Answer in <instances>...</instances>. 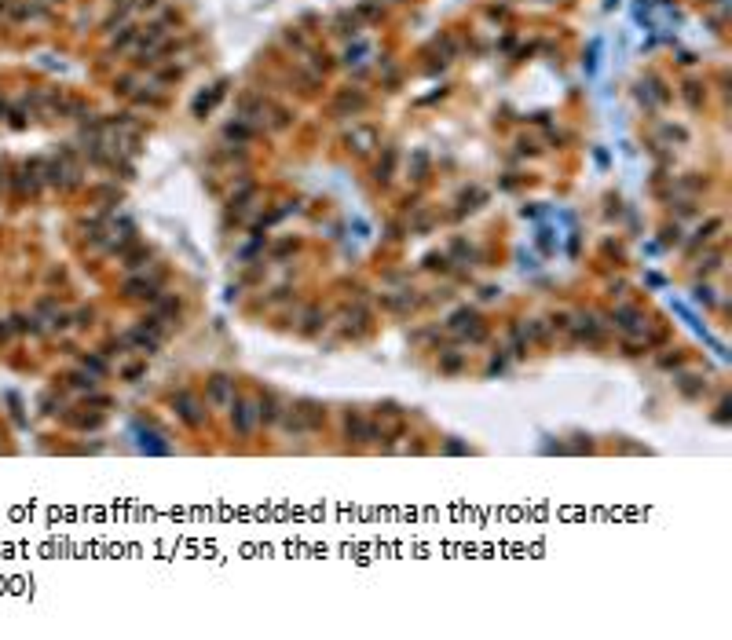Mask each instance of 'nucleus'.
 <instances>
[{
  "label": "nucleus",
  "mask_w": 732,
  "mask_h": 640,
  "mask_svg": "<svg viewBox=\"0 0 732 640\" xmlns=\"http://www.w3.org/2000/svg\"><path fill=\"white\" fill-rule=\"evenodd\" d=\"M227 406H231V425H235V432L238 436H253V428H257V399H242V395H235Z\"/></svg>",
  "instance_id": "nucleus-1"
},
{
  "label": "nucleus",
  "mask_w": 732,
  "mask_h": 640,
  "mask_svg": "<svg viewBox=\"0 0 732 640\" xmlns=\"http://www.w3.org/2000/svg\"><path fill=\"white\" fill-rule=\"evenodd\" d=\"M450 333L454 337H461V341H472V344H480L483 337H487V326H483V319L476 315V311H458L454 319H450Z\"/></svg>",
  "instance_id": "nucleus-2"
},
{
  "label": "nucleus",
  "mask_w": 732,
  "mask_h": 640,
  "mask_svg": "<svg viewBox=\"0 0 732 640\" xmlns=\"http://www.w3.org/2000/svg\"><path fill=\"white\" fill-rule=\"evenodd\" d=\"M567 330L575 333V341L578 344H600V322H597V315L594 311H578V315L567 322Z\"/></svg>",
  "instance_id": "nucleus-3"
},
{
  "label": "nucleus",
  "mask_w": 732,
  "mask_h": 640,
  "mask_svg": "<svg viewBox=\"0 0 732 640\" xmlns=\"http://www.w3.org/2000/svg\"><path fill=\"white\" fill-rule=\"evenodd\" d=\"M172 410H176L183 417V425H191V428H198L205 421L202 399H198V395H191V392H176V395H172Z\"/></svg>",
  "instance_id": "nucleus-4"
},
{
  "label": "nucleus",
  "mask_w": 732,
  "mask_h": 640,
  "mask_svg": "<svg viewBox=\"0 0 732 640\" xmlns=\"http://www.w3.org/2000/svg\"><path fill=\"white\" fill-rule=\"evenodd\" d=\"M608 319L619 326L626 337H645V330H648V322H645V315H641L637 308H615Z\"/></svg>",
  "instance_id": "nucleus-5"
},
{
  "label": "nucleus",
  "mask_w": 732,
  "mask_h": 640,
  "mask_svg": "<svg viewBox=\"0 0 732 640\" xmlns=\"http://www.w3.org/2000/svg\"><path fill=\"white\" fill-rule=\"evenodd\" d=\"M231 399H235V381L216 374L213 381H205V403L209 406H227Z\"/></svg>",
  "instance_id": "nucleus-6"
},
{
  "label": "nucleus",
  "mask_w": 732,
  "mask_h": 640,
  "mask_svg": "<svg viewBox=\"0 0 732 640\" xmlns=\"http://www.w3.org/2000/svg\"><path fill=\"white\" fill-rule=\"evenodd\" d=\"M41 15H48V4H44V0H11L8 4V19H15V22L41 19Z\"/></svg>",
  "instance_id": "nucleus-7"
},
{
  "label": "nucleus",
  "mask_w": 732,
  "mask_h": 640,
  "mask_svg": "<svg viewBox=\"0 0 732 640\" xmlns=\"http://www.w3.org/2000/svg\"><path fill=\"white\" fill-rule=\"evenodd\" d=\"M125 344L136 348V352H143V355H154V352H158V344H161V337H158V333H150L147 326H136L132 333H125Z\"/></svg>",
  "instance_id": "nucleus-8"
},
{
  "label": "nucleus",
  "mask_w": 732,
  "mask_h": 640,
  "mask_svg": "<svg viewBox=\"0 0 732 640\" xmlns=\"http://www.w3.org/2000/svg\"><path fill=\"white\" fill-rule=\"evenodd\" d=\"M278 417H282V403H278V395L275 392H260L257 395V421L278 425Z\"/></svg>",
  "instance_id": "nucleus-9"
},
{
  "label": "nucleus",
  "mask_w": 732,
  "mask_h": 640,
  "mask_svg": "<svg viewBox=\"0 0 732 640\" xmlns=\"http://www.w3.org/2000/svg\"><path fill=\"white\" fill-rule=\"evenodd\" d=\"M158 282L161 278H129V282H125V297L129 300H158Z\"/></svg>",
  "instance_id": "nucleus-10"
},
{
  "label": "nucleus",
  "mask_w": 732,
  "mask_h": 640,
  "mask_svg": "<svg viewBox=\"0 0 732 640\" xmlns=\"http://www.w3.org/2000/svg\"><path fill=\"white\" fill-rule=\"evenodd\" d=\"M297 414H300V421H304L308 436H311V432H319L322 421H326V410H322L319 403H297Z\"/></svg>",
  "instance_id": "nucleus-11"
},
{
  "label": "nucleus",
  "mask_w": 732,
  "mask_h": 640,
  "mask_svg": "<svg viewBox=\"0 0 732 640\" xmlns=\"http://www.w3.org/2000/svg\"><path fill=\"white\" fill-rule=\"evenodd\" d=\"M344 436L355 439V443H366V439H370V417H363V414H348V417H344Z\"/></svg>",
  "instance_id": "nucleus-12"
},
{
  "label": "nucleus",
  "mask_w": 732,
  "mask_h": 640,
  "mask_svg": "<svg viewBox=\"0 0 732 640\" xmlns=\"http://www.w3.org/2000/svg\"><path fill=\"white\" fill-rule=\"evenodd\" d=\"M381 304H385L388 311H396V315H403V311H414V308H417V297H410V293H392V297H381Z\"/></svg>",
  "instance_id": "nucleus-13"
},
{
  "label": "nucleus",
  "mask_w": 732,
  "mask_h": 640,
  "mask_svg": "<svg viewBox=\"0 0 732 640\" xmlns=\"http://www.w3.org/2000/svg\"><path fill=\"white\" fill-rule=\"evenodd\" d=\"M673 384H678V388H681V395H684V399H696V395H703V388H707V381H703V377H692V374L678 377Z\"/></svg>",
  "instance_id": "nucleus-14"
},
{
  "label": "nucleus",
  "mask_w": 732,
  "mask_h": 640,
  "mask_svg": "<svg viewBox=\"0 0 732 640\" xmlns=\"http://www.w3.org/2000/svg\"><path fill=\"white\" fill-rule=\"evenodd\" d=\"M461 366H466V355H461V352H447V355H439V374H458Z\"/></svg>",
  "instance_id": "nucleus-15"
},
{
  "label": "nucleus",
  "mask_w": 732,
  "mask_h": 640,
  "mask_svg": "<svg viewBox=\"0 0 732 640\" xmlns=\"http://www.w3.org/2000/svg\"><path fill=\"white\" fill-rule=\"evenodd\" d=\"M322 322H326V315H322L319 308H308V311H304V322H300V333H315Z\"/></svg>",
  "instance_id": "nucleus-16"
},
{
  "label": "nucleus",
  "mask_w": 732,
  "mask_h": 640,
  "mask_svg": "<svg viewBox=\"0 0 732 640\" xmlns=\"http://www.w3.org/2000/svg\"><path fill=\"white\" fill-rule=\"evenodd\" d=\"M19 333H41V315H15Z\"/></svg>",
  "instance_id": "nucleus-17"
},
{
  "label": "nucleus",
  "mask_w": 732,
  "mask_h": 640,
  "mask_svg": "<svg viewBox=\"0 0 732 640\" xmlns=\"http://www.w3.org/2000/svg\"><path fill=\"white\" fill-rule=\"evenodd\" d=\"M66 421L77 425V428H96L103 421V414H66Z\"/></svg>",
  "instance_id": "nucleus-18"
},
{
  "label": "nucleus",
  "mask_w": 732,
  "mask_h": 640,
  "mask_svg": "<svg viewBox=\"0 0 732 640\" xmlns=\"http://www.w3.org/2000/svg\"><path fill=\"white\" fill-rule=\"evenodd\" d=\"M81 363H85V370H88L92 377H103V374H107V363H103V359H96V355H85Z\"/></svg>",
  "instance_id": "nucleus-19"
},
{
  "label": "nucleus",
  "mask_w": 732,
  "mask_h": 640,
  "mask_svg": "<svg viewBox=\"0 0 732 640\" xmlns=\"http://www.w3.org/2000/svg\"><path fill=\"white\" fill-rule=\"evenodd\" d=\"M718 267H722V253H711V256H707V260H700V271H703V275L718 271Z\"/></svg>",
  "instance_id": "nucleus-20"
},
{
  "label": "nucleus",
  "mask_w": 732,
  "mask_h": 640,
  "mask_svg": "<svg viewBox=\"0 0 732 640\" xmlns=\"http://www.w3.org/2000/svg\"><path fill=\"white\" fill-rule=\"evenodd\" d=\"M143 260H147V249H136L129 260H125V267H129V271H139V267H143Z\"/></svg>",
  "instance_id": "nucleus-21"
},
{
  "label": "nucleus",
  "mask_w": 732,
  "mask_h": 640,
  "mask_svg": "<svg viewBox=\"0 0 732 640\" xmlns=\"http://www.w3.org/2000/svg\"><path fill=\"white\" fill-rule=\"evenodd\" d=\"M681 363H684V355H681V352H673V355H663V359H659V366H667V370H670V366H681Z\"/></svg>",
  "instance_id": "nucleus-22"
},
{
  "label": "nucleus",
  "mask_w": 732,
  "mask_h": 640,
  "mask_svg": "<svg viewBox=\"0 0 732 640\" xmlns=\"http://www.w3.org/2000/svg\"><path fill=\"white\" fill-rule=\"evenodd\" d=\"M567 322H572V315H553V319H550L553 330H567Z\"/></svg>",
  "instance_id": "nucleus-23"
},
{
  "label": "nucleus",
  "mask_w": 732,
  "mask_h": 640,
  "mask_svg": "<svg viewBox=\"0 0 732 640\" xmlns=\"http://www.w3.org/2000/svg\"><path fill=\"white\" fill-rule=\"evenodd\" d=\"M696 300H700V304H714V297H711V289H696Z\"/></svg>",
  "instance_id": "nucleus-24"
},
{
  "label": "nucleus",
  "mask_w": 732,
  "mask_h": 640,
  "mask_svg": "<svg viewBox=\"0 0 732 640\" xmlns=\"http://www.w3.org/2000/svg\"><path fill=\"white\" fill-rule=\"evenodd\" d=\"M11 187V176H8V169H4V161H0V191H8Z\"/></svg>",
  "instance_id": "nucleus-25"
},
{
  "label": "nucleus",
  "mask_w": 732,
  "mask_h": 640,
  "mask_svg": "<svg viewBox=\"0 0 732 640\" xmlns=\"http://www.w3.org/2000/svg\"><path fill=\"white\" fill-rule=\"evenodd\" d=\"M139 374H143V366H125V377H129V381H136Z\"/></svg>",
  "instance_id": "nucleus-26"
},
{
  "label": "nucleus",
  "mask_w": 732,
  "mask_h": 640,
  "mask_svg": "<svg viewBox=\"0 0 732 640\" xmlns=\"http://www.w3.org/2000/svg\"><path fill=\"white\" fill-rule=\"evenodd\" d=\"M8 337H11V326H8V322H0V341H8Z\"/></svg>",
  "instance_id": "nucleus-27"
}]
</instances>
